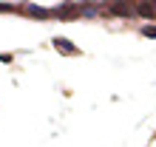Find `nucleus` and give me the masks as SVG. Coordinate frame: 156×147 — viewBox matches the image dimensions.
<instances>
[{"label":"nucleus","mask_w":156,"mask_h":147,"mask_svg":"<svg viewBox=\"0 0 156 147\" xmlns=\"http://www.w3.org/2000/svg\"><path fill=\"white\" fill-rule=\"evenodd\" d=\"M54 17H60V20H68V17H80V3H60L51 9Z\"/></svg>","instance_id":"f257e3e1"},{"label":"nucleus","mask_w":156,"mask_h":147,"mask_svg":"<svg viewBox=\"0 0 156 147\" xmlns=\"http://www.w3.org/2000/svg\"><path fill=\"white\" fill-rule=\"evenodd\" d=\"M23 12H26V14H31V17H37V20H48V17H54L51 9H43V6H34V3H26V6H23Z\"/></svg>","instance_id":"f03ea898"},{"label":"nucleus","mask_w":156,"mask_h":147,"mask_svg":"<svg viewBox=\"0 0 156 147\" xmlns=\"http://www.w3.org/2000/svg\"><path fill=\"white\" fill-rule=\"evenodd\" d=\"M99 14H108V9L97 3H80V17H99Z\"/></svg>","instance_id":"7ed1b4c3"},{"label":"nucleus","mask_w":156,"mask_h":147,"mask_svg":"<svg viewBox=\"0 0 156 147\" xmlns=\"http://www.w3.org/2000/svg\"><path fill=\"white\" fill-rule=\"evenodd\" d=\"M54 48L62 51V54H71V57H77V54H80V48L71 40H66V37H54Z\"/></svg>","instance_id":"20e7f679"},{"label":"nucleus","mask_w":156,"mask_h":147,"mask_svg":"<svg viewBox=\"0 0 156 147\" xmlns=\"http://www.w3.org/2000/svg\"><path fill=\"white\" fill-rule=\"evenodd\" d=\"M108 14H116V17H133V14H136V9L125 6V3H114L111 9H108Z\"/></svg>","instance_id":"39448f33"},{"label":"nucleus","mask_w":156,"mask_h":147,"mask_svg":"<svg viewBox=\"0 0 156 147\" xmlns=\"http://www.w3.org/2000/svg\"><path fill=\"white\" fill-rule=\"evenodd\" d=\"M136 12H139L142 17H148V20H156V3H139Z\"/></svg>","instance_id":"423d86ee"},{"label":"nucleus","mask_w":156,"mask_h":147,"mask_svg":"<svg viewBox=\"0 0 156 147\" xmlns=\"http://www.w3.org/2000/svg\"><path fill=\"white\" fill-rule=\"evenodd\" d=\"M142 37H156V26H142Z\"/></svg>","instance_id":"0eeeda50"},{"label":"nucleus","mask_w":156,"mask_h":147,"mask_svg":"<svg viewBox=\"0 0 156 147\" xmlns=\"http://www.w3.org/2000/svg\"><path fill=\"white\" fill-rule=\"evenodd\" d=\"M0 12H3V14H6V12H17V6H12V3H0Z\"/></svg>","instance_id":"6e6552de"},{"label":"nucleus","mask_w":156,"mask_h":147,"mask_svg":"<svg viewBox=\"0 0 156 147\" xmlns=\"http://www.w3.org/2000/svg\"><path fill=\"white\" fill-rule=\"evenodd\" d=\"M0 62H3V65H9V62H12V54H0Z\"/></svg>","instance_id":"1a4fd4ad"}]
</instances>
